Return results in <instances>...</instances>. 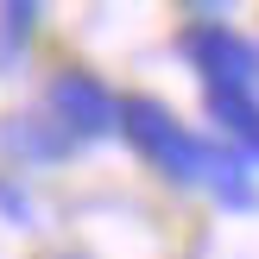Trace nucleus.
<instances>
[{"mask_svg":"<svg viewBox=\"0 0 259 259\" xmlns=\"http://www.w3.org/2000/svg\"><path fill=\"white\" fill-rule=\"evenodd\" d=\"M247 152H253V158H259V133H253V139H247Z\"/></svg>","mask_w":259,"mask_h":259,"instance_id":"nucleus-4","label":"nucleus"},{"mask_svg":"<svg viewBox=\"0 0 259 259\" xmlns=\"http://www.w3.org/2000/svg\"><path fill=\"white\" fill-rule=\"evenodd\" d=\"M57 108L70 114V120L82 126V133L108 126V114H114V108H108V95H101V89L89 82V76H63V82H57Z\"/></svg>","mask_w":259,"mask_h":259,"instance_id":"nucleus-2","label":"nucleus"},{"mask_svg":"<svg viewBox=\"0 0 259 259\" xmlns=\"http://www.w3.org/2000/svg\"><path fill=\"white\" fill-rule=\"evenodd\" d=\"M209 108H215V126H228V133H240V139L259 133V108L247 101V89H215Z\"/></svg>","mask_w":259,"mask_h":259,"instance_id":"nucleus-3","label":"nucleus"},{"mask_svg":"<svg viewBox=\"0 0 259 259\" xmlns=\"http://www.w3.org/2000/svg\"><path fill=\"white\" fill-rule=\"evenodd\" d=\"M190 51L202 57V70H209L215 89H247L253 76V45H240L234 32H222V25H202L196 38H190Z\"/></svg>","mask_w":259,"mask_h":259,"instance_id":"nucleus-1","label":"nucleus"}]
</instances>
